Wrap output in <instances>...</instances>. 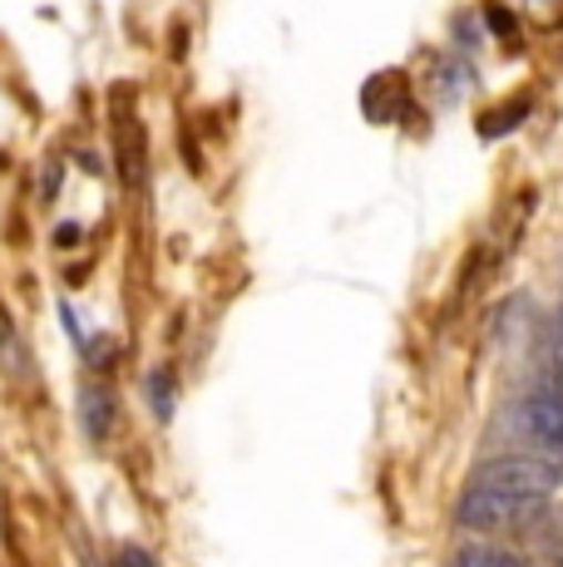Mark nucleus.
<instances>
[{"label": "nucleus", "instance_id": "obj_1", "mask_svg": "<svg viewBox=\"0 0 563 567\" xmlns=\"http://www.w3.org/2000/svg\"><path fill=\"white\" fill-rule=\"evenodd\" d=\"M544 514V498H524L514 488H500V484H484V478H470L454 504V518L460 528L470 533H504V528H524L529 518Z\"/></svg>", "mask_w": 563, "mask_h": 567}, {"label": "nucleus", "instance_id": "obj_2", "mask_svg": "<svg viewBox=\"0 0 563 567\" xmlns=\"http://www.w3.org/2000/svg\"><path fill=\"white\" fill-rule=\"evenodd\" d=\"M474 478H484V484H500V488H514V494L524 498H544L559 488V464L549 460V454H504V460L484 464Z\"/></svg>", "mask_w": 563, "mask_h": 567}, {"label": "nucleus", "instance_id": "obj_3", "mask_svg": "<svg viewBox=\"0 0 563 567\" xmlns=\"http://www.w3.org/2000/svg\"><path fill=\"white\" fill-rule=\"evenodd\" d=\"M524 424L549 460H563V385L544 380V385L524 400Z\"/></svg>", "mask_w": 563, "mask_h": 567}, {"label": "nucleus", "instance_id": "obj_4", "mask_svg": "<svg viewBox=\"0 0 563 567\" xmlns=\"http://www.w3.org/2000/svg\"><path fill=\"white\" fill-rule=\"evenodd\" d=\"M80 420H84V434H90L94 444L110 440V434H114V420H119L114 390H104V385H84V390H80Z\"/></svg>", "mask_w": 563, "mask_h": 567}, {"label": "nucleus", "instance_id": "obj_5", "mask_svg": "<svg viewBox=\"0 0 563 567\" xmlns=\"http://www.w3.org/2000/svg\"><path fill=\"white\" fill-rule=\"evenodd\" d=\"M119 173H124V188L144 183V134H139V124H119Z\"/></svg>", "mask_w": 563, "mask_h": 567}, {"label": "nucleus", "instance_id": "obj_6", "mask_svg": "<svg viewBox=\"0 0 563 567\" xmlns=\"http://www.w3.org/2000/svg\"><path fill=\"white\" fill-rule=\"evenodd\" d=\"M450 567H524V558L500 548V543H464V548L450 558Z\"/></svg>", "mask_w": 563, "mask_h": 567}, {"label": "nucleus", "instance_id": "obj_7", "mask_svg": "<svg viewBox=\"0 0 563 567\" xmlns=\"http://www.w3.org/2000/svg\"><path fill=\"white\" fill-rule=\"evenodd\" d=\"M80 351H84V365L90 370H114L119 365V341L114 336H90Z\"/></svg>", "mask_w": 563, "mask_h": 567}, {"label": "nucleus", "instance_id": "obj_8", "mask_svg": "<svg viewBox=\"0 0 563 567\" xmlns=\"http://www.w3.org/2000/svg\"><path fill=\"white\" fill-rule=\"evenodd\" d=\"M149 405H154L158 420H173V380H168V370L149 375Z\"/></svg>", "mask_w": 563, "mask_h": 567}, {"label": "nucleus", "instance_id": "obj_9", "mask_svg": "<svg viewBox=\"0 0 563 567\" xmlns=\"http://www.w3.org/2000/svg\"><path fill=\"white\" fill-rule=\"evenodd\" d=\"M114 567H158V558L149 548H134V543H129V548H119Z\"/></svg>", "mask_w": 563, "mask_h": 567}, {"label": "nucleus", "instance_id": "obj_10", "mask_svg": "<svg viewBox=\"0 0 563 567\" xmlns=\"http://www.w3.org/2000/svg\"><path fill=\"white\" fill-rule=\"evenodd\" d=\"M55 193H60V163L50 158L45 173H40V203H55Z\"/></svg>", "mask_w": 563, "mask_h": 567}, {"label": "nucleus", "instance_id": "obj_11", "mask_svg": "<svg viewBox=\"0 0 563 567\" xmlns=\"http://www.w3.org/2000/svg\"><path fill=\"white\" fill-rule=\"evenodd\" d=\"M80 237H84L80 223H60L55 227V247H70V243H80Z\"/></svg>", "mask_w": 563, "mask_h": 567}, {"label": "nucleus", "instance_id": "obj_12", "mask_svg": "<svg viewBox=\"0 0 563 567\" xmlns=\"http://www.w3.org/2000/svg\"><path fill=\"white\" fill-rule=\"evenodd\" d=\"M549 380H554V385H563V341L554 346V370H549Z\"/></svg>", "mask_w": 563, "mask_h": 567}, {"label": "nucleus", "instance_id": "obj_13", "mask_svg": "<svg viewBox=\"0 0 563 567\" xmlns=\"http://www.w3.org/2000/svg\"><path fill=\"white\" fill-rule=\"evenodd\" d=\"M559 326H563V321H559Z\"/></svg>", "mask_w": 563, "mask_h": 567}]
</instances>
